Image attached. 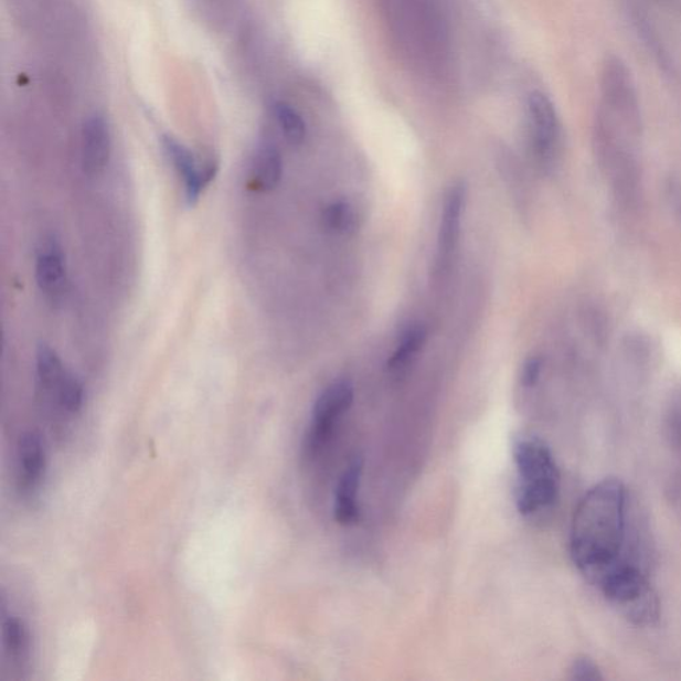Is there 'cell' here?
I'll return each instance as SVG.
<instances>
[{
  "mask_svg": "<svg viewBox=\"0 0 681 681\" xmlns=\"http://www.w3.org/2000/svg\"><path fill=\"white\" fill-rule=\"evenodd\" d=\"M275 114L285 139H287L291 146H301L305 138H307V126H305L301 115L287 103H277L275 106Z\"/></svg>",
  "mask_w": 681,
  "mask_h": 681,
  "instance_id": "18",
  "label": "cell"
},
{
  "mask_svg": "<svg viewBox=\"0 0 681 681\" xmlns=\"http://www.w3.org/2000/svg\"><path fill=\"white\" fill-rule=\"evenodd\" d=\"M568 678L578 681H598L603 680L600 668L593 659L588 657H579L573 661L568 670Z\"/></svg>",
  "mask_w": 681,
  "mask_h": 681,
  "instance_id": "20",
  "label": "cell"
},
{
  "mask_svg": "<svg viewBox=\"0 0 681 681\" xmlns=\"http://www.w3.org/2000/svg\"><path fill=\"white\" fill-rule=\"evenodd\" d=\"M427 339V329L423 323L407 328L402 334L401 341L395 348L392 359L389 360L387 366L391 371H401L415 355L424 348Z\"/></svg>",
  "mask_w": 681,
  "mask_h": 681,
  "instance_id": "15",
  "label": "cell"
},
{
  "mask_svg": "<svg viewBox=\"0 0 681 681\" xmlns=\"http://www.w3.org/2000/svg\"><path fill=\"white\" fill-rule=\"evenodd\" d=\"M35 276L38 287L45 300L52 305H60L64 301L68 294L66 258L63 256L61 245L54 240L39 252Z\"/></svg>",
  "mask_w": 681,
  "mask_h": 681,
  "instance_id": "6",
  "label": "cell"
},
{
  "mask_svg": "<svg viewBox=\"0 0 681 681\" xmlns=\"http://www.w3.org/2000/svg\"><path fill=\"white\" fill-rule=\"evenodd\" d=\"M466 204V187L464 183L454 184L446 194L443 219L438 232V263L445 265L457 248L460 223Z\"/></svg>",
  "mask_w": 681,
  "mask_h": 681,
  "instance_id": "11",
  "label": "cell"
},
{
  "mask_svg": "<svg viewBox=\"0 0 681 681\" xmlns=\"http://www.w3.org/2000/svg\"><path fill=\"white\" fill-rule=\"evenodd\" d=\"M354 401V387L352 382L340 380L329 385L320 394L311 412V421L307 439H305V453L309 457H316L323 446H327L334 427L345 415Z\"/></svg>",
  "mask_w": 681,
  "mask_h": 681,
  "instance_id": "5",
  "label": "cell"
},
{
  "mask_svg": "<svg viewBox=\"0 0 681 681\" xmlns=\"http://www.w3.org/2000/svg\"><path fill=\"white\" fill-rule=\"evenodd\" d=\"M611 605L635 626H652L660 618V602L643 568L627 561L609 570L595 585Z\"/></svg>",
  "mask_w": 681,
  "mask_h": 681,
  "instance_id": "4",
  "label": "cell"
},
{
  "mask_svg": "<svg viewBox=\"0 0 681 681\" xmlns=\"http://www.w3.org/2000/svg\"><path fill=\"white\" fill-rule=\"evenodd\" d=\"M47 467L42 438L36 433H24L18 445V489L30 497L42 485Z\"/></svg>",
  "mask_w": 681,
  "mask_h": 681,
  "instance_id": "9",
  "label": "cell"
},
{
  "mask_svg": "<svg viewBox=\"0 0 681 681\" xmlns=\"http://www.w3.org/2000/svg\"><path fill=\"white\" fill-rule=\"evenodd\" d=\"M164 151L170 159L174 170L184 181L185 199L188 204L193 205L200 198L204 188L211 183L217 172L216 164L200 168L193 153L172 136L163 138Z\"/></svg>",
  "mask_w": 681,
  "mask_h": 681,
  "instance_id": "7",
  "label": "cell"
},
{
  "mask_svg": "<svg viewBox=\"0 0 681 681\" xmlns=\"http://www.w3.org/2000/svg\"><path fill=\"white\" fill-rule=\"evenodd\" d=\"M283 178V159L274 146L263 145L257 149L253 161V180L259 190L272 191L280 184Z\"/></svg>",
  "mask_w": 681,
  "mask_h": 681,
  "instance_id": "13",
  "label": "cell"
},
{
  "mask_svg": "<svg viewBox=\"0 0 681 681\" xmlns=\"http://www.w3.org/2000/svg\"><path fill=\"white\" fill-rule=\"evenodd\" d=\"M531 138L538 156L550 160L560 141V120L554 104L542 93H533L529 99Z\"/></svg>",
  "mask_w": 681,
  "mask_h": 681,
  "instance_id": "8",
  "label": "cell"
},
{
  "mask_svg": "<svg viewBox=\"0 0 681 681\" xmlns=\"http://www.w3.org/2000/svg\"><path fill=\"white\" fill-rule=\"evenodd\" d=\"M518 471L517 509L522 515H534L551 508L561 490V475L544 440L530 434L518 436L512 444Z\"/></svg>",
  "mask_w": 681,
  "mask_h": 681,
  "instance_id": "3",
  "label": "cell"
},
{
  "mask_svg": "<svg viewBox=\"0 0 681 681\" xmlns=\"http://www.w3.org/2000/svg\"><path fill=\"white\" fill-rule=\"evenodd\" d=\"M67 372L60 355L49 345H41L36 352L38 385L44 394L54 395Z\"/></svg>",
  "mask_w": 681,
  "mask_h": 681,
  "instance_id": "14",
  "label": "cell"
},
{
  "mask_svg": "<svg viewBox=\"0 0 681 681\" xmlns=\"http://www.w3.org/2000/svg\"><path fill=\"white\" fill-rule=\"evenodd\" d=\"M3 643L10 659L23 664L30 655V637L23 621L10 618L3 625Z\"/></svg>",
  "mask_w": 681,
  "mask_h": 681,
  "instance_id": "16",
  "label": "cell"
},
{
  "mask_svg": "<svg viewBox=\"0 0 681 681\" xmlns=\"http://www.w3.org/2000/svg\"><path fill=\"white\" fill-rule=\"evenodd\" d=\"M627 489L619 479L596 483L581 499L570 531V553L575 566L595 586L609 570L627 561Z\"/></svg>",
  "mask_w": 681,
  "mask_h": 681,
  "instance_id": "1",
  "label": "cell"
},
{
  "mask_svg": "<svg viewBox=\"0 0 681 681\" xmlns=\"http://www.w3.org/2000/svg\"><path fill=\"white\" fill-rule=\"evenodd\" d=\"M52 397H55L57 404L64 412L75 414L81 411L84 398L83 385L75 375L67 373L60 387Z\"/></svg>",
  "mask_w": 681,
  "mask_h": 681,
  "instance_id": "19",
  "label": "cell"
},
{
  "mask_svg": "<svg viewBox=\"0 0 681 681\" xmlns=\"http://www.w3.org/2000/svg\"><path fill=\"white\" fill-rule=\"evenodd\" d=\"M543 371V360L541 357H533L524 363L521 374L524 387H534L540 382Z\"/></svg>",
  "mask_w": 681,
  "mask_h": 681,
  "instance_id": "21",
  "label": "cell"
},
{
  "mask_svg": "<svg viewBox=\"0 0 681 681\" xmlns=\"http://www.w3.org/2000/svg\"><path fill=\"white\" fill-rule=\"evenodd\" d=\"M641 116L637 87L630 70L619 60L603 70L595 140L602 166L623 198L638 187V148Z\"/></svg>",
  "mask_w": 681,
  "mask_h": 681,
  "instance_id": "2",
  "label": "cell"
},
{
  "mask_svg": "<svg viewBox=\"0 0 681 681\" xmlns=\"http://www.w3.org/2000/svg\"><path fill=\"white\" fill-rule=\"evenodd\" d=\"M322 222L326 228L340 235H349L354 232L357 215L353 206L348 201H333L322 213Z\"/></svg>",
  "mask_w": 681,
  "mask_h": 681,
  "instance_id": "17",
  "label": "cell"
},
{
  "mask_svg": "<svg viewBox=\"0 0 681 681\" xmlns=\"http://www.w3.org/2000/svg\"><path fill=\"white\" fill-rule=\"evenodd\" d=\"M111 156V135L107 121L99 115L91 116L84 123L82 132V163L89 177L106 171Z\"/></svg>",
  "mask_w": 681,
  "mask_h": 681,
  "instance_id": "10",
  "label": "cell"
},
{
  "mask_svg": "<svg viewBox=\"0 0 681 681\" xmlns=\"http://www.w3.org/2000/svg\"><path fill=\"white\" fill-rule=\"evenodd\" d=\"M363 472L362 457L350 460L337 485L334 497V519L341 526H354L360 519L359 490Z\"/></svg>",
  "mask_w": 681,
  "mask_h": 681,
  "instance_id": "12",
  "label": "cell"
}]
</instances>
